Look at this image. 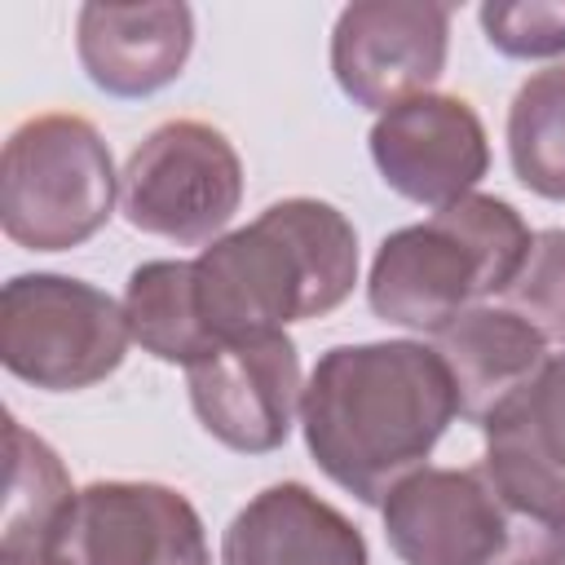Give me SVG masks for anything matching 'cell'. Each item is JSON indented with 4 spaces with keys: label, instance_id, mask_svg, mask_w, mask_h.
I'll return each mask as SVG.
<instances>
[{
    "label": "cell",
    "instance_id": "cell-1",
    "mask_svg": "<svg viewBox=\"0 0 565 565\" xmlns=\"http://www.w3.org/2000/svg\"><path fill=\"white\" fill-rule=\"evenodd\" d=\"M455 415L450 371L424 340L335 344L318 358L300 397L313 463L366 508H380L393 486L428 468Z\"/></svg>",
    "mask_w": 565,
    "mask_h": 565
},
{
    "label": "cell",
    "instance_id": "cell-2",
    "mask_svg": "<svg viewBox=\"0 0 565 565\" xmlns=\"http://www.w3.org/2000/svg\"><path fill=\"white\" fill-rule=\"evenodd\" d=\"M194 305L212 344L282 331L340 309L358 282V230L322 199L269 203L194 260Z\"/></svg>",
    "mask_w": 565,
    "mask_h": 565
},
{
    "label": "cell",
    "instance_id": "cell-3",
    "mask_svg": "<svg viewBox=\"0 0 565 565\" xmlns=\"http://www.w3.org/2000/svg\"><path fill=\"white\" fill-rule=\"evenodd\" d=\"M534 234L508 199L463 194L419 225L393 230L371 260L366 305L380 322L437 335L486 296H503Z\"/></svg>",
    "mask_w": 565,
    "mask_h": 565
},
{
    "label": "cell",
    "instance_id": "cell-4",
    "mask_svg": "<svg viewBox=\"0 0 565 565\" xmlns=\"http://www.w3.org/2000/svg\"><path fill=\"white\" fill-rule=\"evenodd\" d=\"M402 565H565V525L516 508L477 468H419L380 503Z\"/></svg>",
    "mask_w": 565,
    "mask_h": 565
},
{
    "label": "cell",
    "instance_id": "cell-5",
    "mask_svg": "<svg viewBox=\"0 0 565 565\" xmlns=\"http://www.w3.org/2000/svg\"><path fill=\"white\" fill-rule=\"evenodd\" d=\"M115 159L79 115L18 124L0 154V225L26 252H71L115 212Z\"/></svg>",
    "mask_w": 565,
    "mask_h": 565
},
{
    "label": "cell",
    "instance_id": "cell-6",
    "mask_svg": "<svg viewBox=\"0 0 565 565\" xmlns=\"http://www.w3.org/2000/svg\"><path fill=\"white\" fill-rule=\"evenodd\" d=\"M128 340L124 305L84 278L18 274L0 291V362L31 388H93L119 371Z\"/></svg>",
    "mask_w": 565,
    "mask_h": 565
},
{
    "label": "cell",
    "instance_id": "cell-7",
    "mask_svg": "<svg viewBox=\"0 0 565 565\" xmlns=\"http://www.w3.org/2000/svg\"><path fill=\"white\" fill-rule=\"evenodd\" d=\"M243 203V159L203 119H168L128 154L119 207L132 230L177 247L216 243Z\"/></svg>",
    "mask_w": 565,
    "mask_h": 565
},
{
    "label": "cell",
    "instance_id": "cell-8",
    "mask_svg": "<svg viewBox=\"0 0 565 565\" xmlns=\"http://www.w3.org/2000/svg\"><path fill=\"white\" fill-rule=\"evenodd\" d=\"M450 9L437 0H358L331 31V75L362 110H393L433 93L446 71Z\"/></svg>",
    "mask_w": 565,
    "mask_h": 565
},
{
    "label": "cell",
    "instance_id": "cell-9",
    "mask_svg": "<svg viewBox=\"0 0 565 565\" xmlns=\"http://www.w3.org/2000/svg\"><path fill=\"white\" fill-rule=\"evenodd\" d=\"M199 424L238 455H269L291 437L305 384L300 353L287 331H260L216 344L185 366Z\"/></svg>",
    "mask_w": 565,
    "mask_h": 565
},
{
    "label": "cell",
    "instance_id": "cell-10",
    "mask_svg": "<svg viewBox=\"0 0 565 565\" xmlns=\"http://www.w3.org/2000/svg\"><path fill=\"white\" fill-rule=\"evenodd\" d=\"M371 159L393 194L437 212L477 194L490 168V141L481 115L463 97L424 93L375 119Z\"/></svg>",
    "mask_w": 565,
    "mask_h": 565
},
{
    "label": "cell",
    "instance_id": "cell-11",
    "mask_svg": "<svg viewBox=\"0 0 565 565\" xmlns=\"http://www.w3.org/2000/svg\"><path fill=\"white\" fill-rule=\"evenodd\" d=\"M71 565H212L194 503L159 481H93L75 494Z\"/></svg>",
    "mask_w": 565,
    "mask_h": 565
},
{
    "label": "cell",
    "instance_id": "cell-12",
    "mask_svg": "<svg viewBox=\"0 0 565 565\" xmlns=\"http://www.w3.org/2000/svg\"><path fill=\"white\" fill-rule=\"evenodd\" d=\"M194 49V13L181 0L146 4H79L75 53L84 75L119 102H141L168 88Z\"/></svg>",
    "mask_w": 565,
    "mask_h": 565
},
{
    "label": "cell",
    "instance_id": "cell-13",
    "mask_svg": "<svg viewBox=\"0 0 565 565\" xmlns=\"http://www.w3.org/2000/svg\"><path fill=\"white\" fill-rule=\"evenodd\" d=\"M481 468L525 512L565 525V353H552L539 375L499 406L486 424Z\"/></svg>",
    "mask_w": 565,
    "mask_h": 565
},
{
    "label": "cell",
    "instance_id": "cell-14",
    "mask_svg": "<svg viewBox=\"0 0 565 565\" xmlns=\"http://www.w3.org/2000/svg\"><path fill=\"white\" fill-rule=\"evenodd\" d=\"M221 565H371L362 530L300 481L247 499L221 534Z\"/></svg>",
    "mask_w": 565,
    "mask_h": 565
},
{
    "label": "cell",
    "instance_id": "cell-15",
    "mask_svg": "<svg viewBox=\"0 0 565 565\" xmlns=\"http://www.w3.org/2000/svg\"><path fill=\"white\" fill-rule=\"evenodd\" d=\"M437 358L450 371L459 415L486 424L508 406L547 362V340L503 305H472L433 335Z\"/></svg>",
    "mask_w": 565,
    "mask_h": 565
},
{
    "label": "cell",
    "instance_id": "cell-16",
    "mask_svg": "<svg viewBox=\"0 0 565 565\" xmlns=\"http://www.w3.org/2000/svg\"><path fill=\"white\" fill-rule=\"evenodd\" d=\"M75 486L57 450L9 419V486L0 525V565H71L66 534L75 512Z\"/></svg>",
    "mask_w": 565,
    "mask_h": 565
},
{
    "label": "cell",
    "instance_id": "cell-17",
    "mask_svg": "<svg viewBox=\"0 0 565 565\" xmlns=\"http://www.w3.org/2000/svg\"><path fill=\"white\" fill-rule=\"evenodd\" d=\"M124 318L132 340L172 366H194L216 344L194 305V269L190 260H146L128 274Z\"/></svg>",
    "mask_w": 565,
    "mask_h": 565
},
{
    "label": "cell",
    "instance_id": "cell-18",
    "mask_svg": "<svg viewBox=\"0 0 565 565\" xmlns=\"http://www.w3.org/2000/svg\"><path fill=\"white\" fill-rule=\"evenodd\" d=\"M508 159L525 190L565 203V62L534 71L508 106Z\"/></svg>",
    "mask_w": 565,
    "mask_h": 565
},
{
    "label": "cell",
    "instance_id": "cell-19",
    "mask_svg": "<svg viewBox=\"0 0 565 565\" xmlns=\"http://www.w3.org/2000/svg\"><path fill=\"white\" fill-rule=\"evenodd\" d=\"M494 305L512 309L543 340L565 344V230L561 225L534 234L516 278L508 282V291Z\"/></svg>",
    "mask_w": 565,
    "mask_h": 565
},
{
    "label": "cell",
    "instance_id": "cell-20",
    "mask_svg": "<svg viewBox=\"0 0 565 565\" xmlns=\"http://www.w3.org/2000/svg\"><path fill=\"white\" fill-rule=\"evenodd\" d=\"M481 31L490 49L516 62L565 53V0H494L481 4Z\"/></svg>",
    "mask_w": 565,
    "mask_h": 565
}]
</instances>
